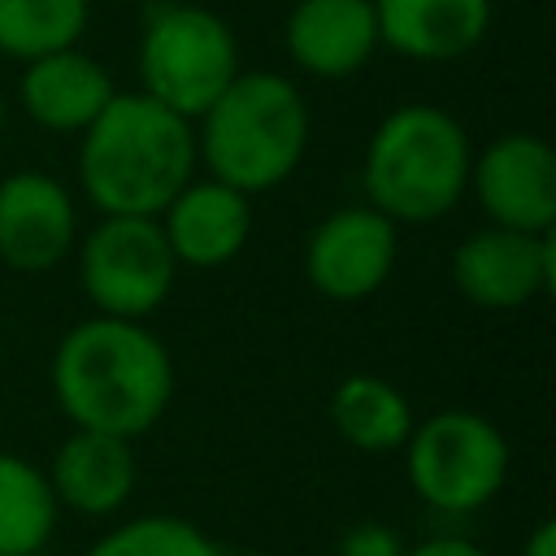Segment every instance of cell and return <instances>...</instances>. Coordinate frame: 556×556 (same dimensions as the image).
Segmentation results:
<instances>
[{"label": "cell", "mask_w": 556, "mask_h": 556, "mask_svg": "<svg viewBox=\"0 0 556 556\" xmlns=\"http://www.w3.org/2000/svg\"><path fill=\"white\" fill-rule=\"evenodd\" d=\"M404 556H491V552L465 534H430V539L404 547Z\"/></svg>", "instance_id": "cell-22"}, {"label": "cell", "mask_w": 556, "mask_h": 556, "mask_svg": "<svg viewBox=\"0 0 556 556\" xmlns=\"http://www.w3.org/2000/svg\"><path fill=\"white\" fill-rule=\"evenodd\" d=\"M473 143L465 126L439 104L391 109L361 156L365 204L395 226H426L447 217L469 187Z\"/></svg>", "instance_id": "cell-4"}, {"label": "cell", "mask_w": 556, "mask_h": 556, "mask_svg": "<svg viewBox=\"0 0 556 556\" xmlns=\"http://www.w3.org/2000/svg\"><path fill=\"white\" fill-rule=\"evenodd\" d=\"M91 22V0H0V56L35 61L78 48Z\"/></svg>", "instance_id": "cell-19"}, {"label": "cell", "mask_w": 556, "mask_h": 556, "mask_svg": "<svg viewBox=\"0 0 556 556\" xmlns=\"http://www.w3.org/2000/svg\"><path fill=\"white\" fill-rule=\"evenodd\" d=\"M83 556H222V547L187 517L174 513H139L104 530Z\"/></svg>", "instance_id": "cell-20"}, {"label": "cell", "mask_w": 556, "mask_h": 556, "mask_svg": "<svg viewBox=\"0 0 556 556\" xmlns=\"http://www.w3.org/2000/svg\"><path fill=\"white\" fill-rule=\"evenodd\" d=\"M282 43L291 65L308 78H352L378 52L374 0H295Z\"/></svg>", "instance_id": "cell-14"}, {"label": "cell", "mask_w": 556, "mask_h": 556, "mask_svg": "<svg viewBox=\"0 0 556 556\" xmlns=\"http://www.w3.org/2000/svg\"><path fill=\"white\" fill-rule=\"evenodd\" d=\"M178 261L156 217L100 213L78 243V282L96 313L148 321L174 295Z\"/></svg>", "instance_id": "cell-7"}, {"label": "cell", "mask_w": 556, "mask_h": 556, "mask_svg": "<svg viewBox=\"0 0 556 556\" xmlns=\"http://www.w3.org/2000/svg\"><path fill=\"white\" fill-rule=\"evenodd\" d=\"M4 117H9V104H4V91H0V130H4Z\"/></svg>", "instance_id": "cell-25"}, {"label": "cell", "mask_w": 556, "mask_h": 556, "mask_svg": "<svg viewBox=\"0 0 556 556\" xmlns=\"http://www.w3.org/2000/svg\"><path fill=\"white\" fill-rule=\"evenodd\" d=\"M556 282V239L552 230H508L482 226L469 230L452 252V287L486 313L526 308Z\"/></svg>", "instance_id": "cell-9"}, {"label": "cell", "mask_w": 556, "mask_h": 556, "mask_svg": "<svg viewBox=\"0 0 556 556\" xmlns=\"http://www.w3.org/2000/svg\"><path fill=\"white\" fill-rule=\"evenodd\" d=\"M330 426L348 447L382 456L408 443L417 417H413L408 395L395 382L378 374H348L330 391Z\"/></svg>", "instance_id": "cell-17"}, {"label": "cell", "mask_w": 556, "mask_h": 556, "mask_svg": "<svg viewBox=\"0 0 556 556\" xmlns=\"http://www.w3.org/2000/svg\"><path fill=\"white\" fill-rule=\"evenodd\" d=\"M222 556H274V552H256V547H243V552H222Z\"/></svg>", "instance_id": "cell-24"}, {"label": "cell", "mask_w": 556, "mask_h": 556, "mask_svg": "<svg viewBox=\"0 0 556 556\" xmlns=\"http://www.w3.org/2000/svg\"><path fill=\"white\" fill-rule=\"evenodd\" d=\"M400 452L413 495L443 517L486 508L508 482V439L473 408L430 413L413 426Z\"/></svg>", "instance_id": "cell-6"}, {"label": "cell", "mask_w": 556, "mask_h": 556, "mask_svg": "<svg viewBox=\"0 0 556 556\" xmlns=\"http://www.w3.org/2000/svg\"><path fill=\"white\" fill-rule=\"evenodd\" d=\"M139 91L195 122L243 70L239 39L226 17L204 4H156L139 30Z\"/></svg>", "instance_id": "cell-5"}, {"label": "cell", "mask_w": 556, "mask_h": 556, "mask_svg": "<svg viewBox=\"0 0 556 556\" xmlns=\"http://www.w3.org/2000/svg\"><path fill=\"white\" fill-rule=\"evenodd\" d=\"M404 539L382 521H356L339 534L334 556H404Z\"/></svg>", "instance_id": "cell-21"}, {"label": "cell", "mask_w": 556, "mask_h": 556, "mask_svg": "<svg viewBox=\"0 0 556 556\" xmlns=\"http://www.w3.org/2000/svg\"><path fill=\"white\" fill-rule=\"evenodd\" d=\"M43 473L61 508L78 517H113L130 504L139 486L135 439L70 426V434L56 443L52 465Z\"/></svg>", "instance_id": "cell-13"}, {"label": "cell", "mask_w": 556, "mask_h": 556, "mask_svg": "<svg viewBox=\"0 0 556 556\" xmlns=\"http://www.w3.org/2000/svg\"><path fill=\"white\" fill-rule=\"evenodd\" d=\"M195 122L143 91H113L78 135V182L100 213L156 217L195 178Z\"/></svg>", "instance_id": "cell-2"}, {"label": "cell", "mask_w": 556, "mask_h": 556, "mask_svg": "<svg viewBox=\"0 0 556 556\" xmlns=\"http://www.w3.org/2000/svg\"><path fill=\"white\" fill-rule=\"evenodd\" d=\"M400 235L395 222L378 208L343 204L330 217H321L304 243V278L317 295L334 304H356L382 291V282L395 269Z\"/></svg>", "instance_id": "cell-10"}, {"label": "cell", "mask_w": 556, "mask_h": 556, "mask_svg": "<svg viewBox=\"0 0 556 556\" xmlns=\"http://www.w3.org/2000/svg\"><path fill=\"white\" fill-rule=\"evenodd\" d=\"M308 104L278 70H239L230 87L195 117V156L204 174L243 195L287 182L308 152Z\"/></svg>", "instance_id": "cell-3"}, {"label": "cell", "mask_w": 556, "mask_h": 556, "mask_svg": "<svg viewBox=\"0 0 556 556\" xmlns=\"http://www.w3.org/2000/svg\"><path fill=\"white\" fill-rule=\"evenodd\" d=\"M48 378L56 408L78 430L139 439L174 404V361L148 321L96 313L70 326Z\"/></svg>", "instance_id": "cell-1"}, {"label": "cell", "mask_w": 556, "mask_h": 556, "mask_svg": "<svg viewBox=\"0 0 556 556\" xmlns=\"http://www.w3.org/2000/svg\"><path fill=\"white\" fill-rule=\"evenodd\" d=\"M378 48L408 61H456L491 30V0H374Z\"/></svg>", "instance_id": "cell-16"}, {"label": "cell", "mask_w": 556, "mask_h": 556, "mask_svg": "<svg viewBox=\"0 0 556 556\" xmlns=\"http://www.w3.org/2000/svg\"><path fill=\"white\" fill-rule=\"evenodd\" d=\"M113 91L117 87L109 70L83 48L35 56L22 65V78H17L22 113L52 135H83L100 117V109L113 100Z\"/></svg>", "instance_id": "cell-15"}, {"label": "cell", "mask_w": 556, "mask_h": 556, "mask_svg": "<svg viewBox=\"0 0 556 556\" xmlns=\"http://www.w3.org/2000/svg\"><path fill=\"white\" fill-rule=\"evenodd\" d=\"M78 208L61 178L13 169L0 178V261L17 274H43L74 252Z\"/></svg>", "instance_id": "cell-11"}, {"label": "cell", "mask_w": 556, "mask_h": 556, "mask_svg": "<svg viewBox=\"0 0 556 556\" xmlns=\"http://www.w3.org/2000/svg\"><path fill=\"white\" fill-rule=\"evenodd\" d=\"M517 556H556V521L543 517L530 526V534L521 539V552Z\"/></svg>", "instance_id": "cell-23"}, {"label": "cell", "mask_w": 556, "mask_h": 556, "mask_svg": "<svg viewBox=\"0 0 556 556\" xmlns=\"http://www.w3.org/2000/svg\"><path fill=\"white\" fill-rule=\"evenodd\" d=\"M156 222L178 265L217 269V265H230L252 235V195L204 174V178H191L156 213Z\"/></svg>", "instance_id": "cell-12"}, {"label": "cell", "mask_w": 556, "mask_h": 556, "mask_svg": "<svg viewBox=\"0 0 556 556\" xmlns=\"http://www.w3.org/2000/svg\"><path fill=\"white\" fill-rule=\"evenodd\" d=\"M61 521L48 473L17 456L0 452V556H39Z\"/></svg>", "instance_id": "cell-18"}, {"label": "cell", "mask_w": 556, "mask_h": 556, "mask_svg": "<svg viewBox=\"0 0 556 556\" xmlns=\"http://www.w3.org/2000/svg\"><path fill=\"white\" fill-rule=\"evenodd\" d=\"M491 226L508 230H556V152L543 135L508 130L495 135L469 161V187Z\"/></svg>", "instance_id": "cell-8"}]
</instances>
